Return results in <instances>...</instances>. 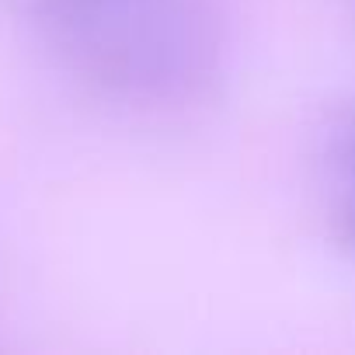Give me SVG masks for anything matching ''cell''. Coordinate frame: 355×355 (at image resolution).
I'll use <instances>...</instances> for the list:
<instances>
[{"instance_id": "1", "label": "cell", "mask_w": 355, "mask_h": 355, "mask_svg": "<svg viewBox=\"0 0 355 355\" xmlns=\"http://www.w3.org/2000/svg\"><path fill=\"white\" fill-rule=\"evenodd\" d=\"M70 35L87 42V70L119 94H192L216 67L209 21L178 0H132Z\"/></svg>"}, {"instance_id": "2", "label": "cell", "mask_w": 355, "mask_h": 355, "mask_svg": "<svg viewBox=\"0 0 355 355\" xmlns=\"http://www.w3.org/2000/svg\"><path fill=\"white\" fill-rule=\"evenodd\" d=\"M122 4H132V0H39L35 15H39V21H46L53 28L77 32V28L91 25L94 18L122 8Z\"/></svg>"}, {"instance_id": "3", "label": "cell", "mask_w": 355, "mask_h": 355, "mask_svg": "<svg viewBox=\"0 0 355 355\" xmlns=\"http://www.w3.org/2000/svg\"><path fill=\"white\" fill-rule=\"evenodd\" d=\"M327 160L341 182V192H355V101L338 112L327 132Z\"/></svg>"}, {"instance_id": "4", "label": "cell", "mask_w": 355, "mask_h": 355, "mask_svg": "<svg viewBox=\"0 0 355 355\" xmlns=\"http://www.w3.org/2000/svg\"><path fill=\"white\" fill-rule=\"evenodd\" d=\"M334 237L348 254H355V192H341L334 206Z\"/></svg>"}]
</instances>
